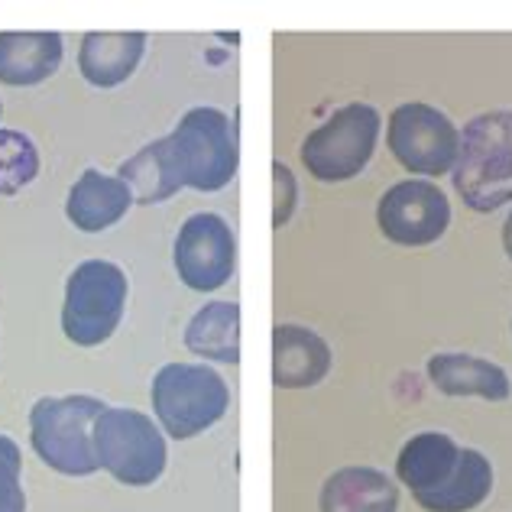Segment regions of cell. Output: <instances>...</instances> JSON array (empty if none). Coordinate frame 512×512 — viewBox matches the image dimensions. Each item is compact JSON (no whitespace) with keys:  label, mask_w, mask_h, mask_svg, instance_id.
Masks as SVG:
<instances>
[{"label":"cell","mask_w":512,"mask_h":512,"mask_svg":"<svg viewBox=\"0 0 512 512\" xmlns=\"http://www.w3.org/2000/svg\"><path fill=\"white\" fill-rule=\"evenodd\" d=\"M454 192L467 208L490 214L512 201V111L474 117L461 133L451 169Z\"/></svg>","instance_id":"6da1fadb"},{"label":"cell","mask_w":512,"mask_h":512,"mask_svg":"<svg viewBox=\"0 0 512 512\" xmlns=\"http://www.w3.org/2000/svg\"><path fill=\"white\" fill-rule=\"evenodd\" d=\"M166 143L182 185L198 192H221L234 182L240 163L237 133L231 117L218 107H192Z\"/></svg>","instance_id":"7a4b0ae2"},{"label":"cell","mask_w":512,"mask_h":512,"mask_svg":"<svg viewBox=\"0 0 512 512\" xmlns=\"http://www.w3.org/2000/svg\"><path fill=\"white\" fill-rule=\"evenodd\" d=\"M104 412V402L94 396H65L39 399L30 412V441L33 451L65 477L94 474V419Z\"/></svg>","instance_id":"3957f363"},{"label":"cell","mask_w":512,"mask_h":512,"mask_svg":"<svg viewBox=\"0 0 512 512\" xmlns=\"http://www.w3.org/2000/svg\"><path fill=\"white\" fill-rule=\"evenodd\" d=\"M227 406V383L205 363H166L153 380L156 419L175 441H188L221 422Z\"/></svg>","instance_id":"277c9868"},{"label":"cell","mask_w":512,"mask_h":512,"mask_svg":"<svg viewBox=\"0 0 512 512\" xmlns=\"http://www.w3.org/2000/svg\"><path fill=\"white\" fill-rule=\"evenodd\" d=\"M98 464L124 487H150L166 470V438L150 415L137 409H104L94 419Z\"/></svg>","instance_id":"5b68a950"},{"label":"cell","mask_w":512,"mask_h":512,"mask_svg":"<svg viewBox=\"0 0 512 512\" xmlns=\"http://www.w3.org/2000/svg\"><path fill=\"white\" fill-rule=\"evenodd\" d=\"M127 305L124 269L107 260H85L75 266L65 286L62 331L78 347H98L117 331Z\"/></svg>","instance_id":"8992f818"},{"label":"cell","mask_w":512,"mask_h":512,"mask_svg":"<svg viewBox=\"0 0 512 512\" xmlns=\"http://www.w3.org/2000/svg\"><path fill=\"white\" fill-rule=\"evenodd\" d=\"M380 137V114L370 104H347L334 111L302 143V163L318 182H347L363 172Z\"/></svg>","instance_id":"52a82bcc"},{"label":"cell","mask_w":512,"mask_h":512,"mask_svg":"<svg viewBox=\"0 0 512 512\" xmlns=\"http://www.w3.org/2000/svg\"><path fill=\"white\" fill-rule=\"evenodd\" d=\"M389 150L409 172L444 175L457 163L461 133L431 104H402L389 117Z\"/></svg>","instance_id":"ba28073f"},{"label":"cell","mask_w":512,"mask_h":512,"mask_svg":"<svg viewBox=\"0 0 512 512\" xmlns=\"http://www.w3.org/2000/svg\"><path fill=\"white\" fill-rule=\"evenodd\" d=\"M237 240L221 214H192L175 237V269L195 292H214L234 276Z\"/></svg>","instance_id":"9c48e42d"},{"label":"cell","mask_w":512,"mask_h":512,"mask_svg":"<svg viewBox=\"0 0 512 512\" xmlns=\"http://www.w3.org/2000/svg\"><path fill=\"white\" fill-rule=\"evenodd\" d=\"M376 221L386 240L399 247H428L448 231L451 224V205L435 182L409 179L393 185L380 198Z\"/></svg>","instance_id":"30bf717a"},{"label":"cell","mask_w":512,"mask_h":512,"mask_svg":"<svg viewBox=\"0 0 512 512\" xmlns=\"http://www.w3.org/2000/svg\"><path fill=\"white\" fill-rule=\"evenodd\" d=\"M62 65V36L52 30L0 33V82L30 88L56 75Z\"/></svg>","instance_id":"8fae6325"},{"label":"cell","mask_w":512,"mask_h":512,"mask_svg":"<svg viewBox=\"0 0 512 512\" xmlns=\"http://www.w3.org/2000/svg\"><path fill=\"white\" fill-rule=\"evenodd\" d=\"M331 370V350L315 331L276 325L273 331V383L279 389L315 386Z\"/></svg>","instance_id":"7c38bea8"},{"label":"cell","mask_w":512,"mask_h":512,"mask_svg":"<svg viewBox=\"0 0 512 512\" xmlns=\"http://www.w3.org/2000/svg\"><path fill=\"white\" fill-rule=\"evenodd\" d=\"M133 205V192L117 175H101L98 169H85L82 179L72 185L65 214L85 234H98L114 227Z\"/></svg>","instance_id":"4fadbf2b"},{"label":"cell","mask_w":512,"mask_h":512,"mask_svg":"<svg viewBox=\"0 0 512 512\" xmlns=\"http://www.w3.org/2000/svg\"><path fill=\"white\" fill-rule=\"evenodd\" d=\"M146 52V33H88L78 49V69L98 88H114L137 72Z\"/></svg>","instance_id":"5bb4252c"},{"label":"cell","mask_w":512,"mask_h":512,"mask_svg":"<svg viewBox=\"0 0 512 512\" xmlns=\"http://www.w3.org/2000/svg\"><path fill=\"white\" fill-rule=\"evenodd\" d=\"M399 487L383 470L344 467L321 487V512H396Z\"/></svg>","instance_id":"9a60e30c"},{"label":"cell","mask_w":512,"mask_h":512,"mask_svg":"<svg viewBox=\"0 0 512 512\" xmlns=\"http://www.w3.org/2000/svg\"><path fill=\"white\" fill-rule=\"evenodd\" d=\"M428 380L444 396H480L490 402L509 399L512 386L503 367L470 354H438L428 360Z\"/></svg>","instance_id":"2e32d148"},{"label":"cell","mask_w":512,"mask_h":512,"mask_svg":"<svg viewBox=\"0 0 512 512\" xmlns=\"http://www.w3.org/2000/svg\"><path fill=\"white\" fill-rule=\"evenodd\" d=\"M461 448L454 438L441 435V431H425L406 441V448L396 457V477L406 483L412 493H425L441 487L444 480L454 474Z\"/></svg>","instance_id":"e0dca14e"},{"label":"cell","mask_w":512,"mask_h":512,"mask_svg":"<svg viewBox=\"0 0 512 512\" xmlns=\"http://www.w3.org/2000/svg\"><path fill=\"white\" fill-rule=\"evenodd\" d=\"M493 493V467L480 451L464 448L457 457L454 474L435 490L415 493L422 509L428 512H470Z\"/></svg>","instance_id":"ac0fdd59"},{"label":"cell","mask_w":512,"mask_h":512,"mask_svg":"<svg viewBox=\"0 0 512 512\" xmlns=\"http://www.w3.org/2000/svg\"><path fill=\"white\" fill-rule=\"evenodd\" d=\"M185 347L205 360L240 363V305L208 302L192 321H188Z\"/></svg>","instance_id":"d6986e66"},{"label":"cell","mask_w":512,"mask_h":512,"mask_svg":"<svg viewBox=\"0 0 512 512\" xmlns=\"http://www.w3.org/2000/svg\"><path fill=\"white\" fill-rule=\"evenodd\" d=\"M117 179L127 182L133 201H140V205H159V201H166L179 188H185L172 166L166 140H153L150 146H143L137 156L117 169Z\"/></svg>","instance_id":"ffe728a7"},{"label":"cell","mask_w":512,"mask_h":512,"mask_svg":"<svg viewBox=\"0 0 512 512\" xmlns=\"http://www.w3.org/2000/svg\"><path fill=\"white\" fill-rule=\"evenodd\" d=\"M39 175V153L20 130H0V195H17Z\"/></svg>","instance_id":"44dd1931"},{"label":"cell","mask_w":512,"mask_h":512,"mask_svg":"<svg viewBox=\"0 0 512 512\" xmlns=\"http://www.w3.org/2000/svg\"><path fill=\"white\" fill-rule=\"evenodd\" d=\"M20 464H23V457H20L17 441L0 435V512H26Z\"/></svg>","instance_id":"7402d4cb"},{"label":"cell","mask_w":512,"mask_h":512,"mask_svg":"<svg viewBox=\"0 0 512 512\" xmlns=\"http://www.w3.org/2000/svg\"><path fill=\"white\" fill-rule=\"evenodd\" d=\"M273 172H276V214H273V221H276V227H282V224L289 221V214H292L295 179H292V172L282 166V163H276Z\"/></svg>","instance_id":"603a6c76"},{"label":"cell","mask_w":512,"mask_h":512,"mask_svg":"<svg viewBox=\"0 0 512 512\" xmlns=\"http://www.w3.org/2000/svg\"><path fill=\"white\" fill-rule=\"evenodd\" d=\"M503 247H506L509 260H512V214H509V218H506V224H503Z\"/></svg>","instance_id":"cb8c5ba5"}]
</instances>
